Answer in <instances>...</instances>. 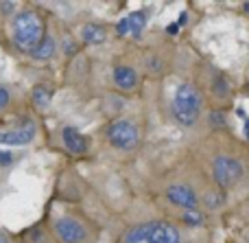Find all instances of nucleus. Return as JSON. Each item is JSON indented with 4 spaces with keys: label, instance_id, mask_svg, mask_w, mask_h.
Returning a JSON list of instances; mask_svg holds the SVG:
<instances>
[{
    "label": "nucleus",
    "instance_id": "nucleus-3",
    "mask_svg": "<svg viewBox=\"0 0 249 243\" xmlns=\"http://www.w3.org/2000/svg\"><path fill=\"white\" fill-rule=\"evenodd\" d=\"M124 243H181V237L177 228L166 222H146L131 228Z\"/></svg>",
    "mask_w": 249,
    "mask_h": 243
},
{
    "label": "nucleus",
    "instance_id": "nucleus-27",
    "mask_svg": "<svg viewBox=\"0 0 249 243\" xmlns=\"http://www.w3.org/2000/svg\"><path fill=\"white\" fill-rule=\"evenodd\" d=\"M245 131H247V138H249V123H245Z\"/></svg>",
    "mask_w": 249,
    "mask_h": 243
},
{
    "label": "nucleus",
    "instance_id": "nucleus-11",
    "mask_svg": "<svg viewBox=\"0 0 249 243\" xmlns=\"http://www.w3.org/2000/svg\"><path fill=\"white\" fill-rule=\"evenodd\" d=\"M81 37L88 44H101L105 42V29L99 24H86L81 29Z\"/></svg>",
    "mask_w": 249,
    "mask_h": 243
},
{
    "label": "nucleus",
    "instance_id": "nucleus-13",
    "mask_svg": "<svg viewBox=\"0 0 249 243\" xmlns=\"http://www.w3.org/2000/svg\"><path fill=\"white\" fill-rule=\"evenodd\" d=\"M127 18H129V33H131L133 37H140L142 29H144V24H146V13L144 11H136V13H131V16H127Z\"/></svg>",
    "mask_w": 249,
    "mask_h": 243
},
{
    "label": "nucleus",
    "instance_id": "nucleus-4",
    "mask_svg": "<svg viewBox=\"0 0 249 243\" xmlns=\"http://www.w3.org/2000/svg\"><path fill=\"white\" fill-rule=\"evenodd\" d=\"M212 171H214L216 184H219V187H223V188L234 187V184L243 178V173H245L241 160L230 158V156H216L214 158V165H212Z\"/></svg>",
    "mask_w": 249,
    "mask_h": 243
},
{
    "label": "nucleus",
    "instance_id": "nucleus-18",
    "mask_svg": "<svg viewBox=\"0 0 249 243\" xmlns=\"http://www.w3.org/2000/svg\"><path fill=\"white\" fill-rule=\"evenodd\" d=\"M9 101H11V94H9L7 88L0 86V110H4L9 105Z\"/></svg>",
    "mask_w": 249,
    "mask_h": 243
},
{
    "label": "nucleus",
    "instance_id": "nucleus-14",
    "mask_svg": "<svg viewBox=\"0 0 249 243\" xmlns=\"http://www.w3.org/2000/svg\"><path fill=\"white\" fill-rule=\"evenodd\" d=\"M31 99H33V103L37 105V108L44 110V108H48V103H51V92L42 86H35L33 92H31Z\"/></svg>",
    "mask_w": 249,
    "mask_h": 243
},
{
    "label": "nucleus",
    "instance_id": "nucleus-20",
    "mask_svg": "<svg viewBox=\"0 0 249 243\" xmlns=\"http://www.w3.org/2000/svg\"><path fill=\"white\" fill-rule=\"evenodd\" d=\"M116 33L118 35H127L129 33V18H123L121 22L116 24Z\"/></svg>",
    "mask_w": 249,
    "mask_h": 243
},
{
    "label": "nucleus",
    "instance_id": "nucleus-24",
    "mask_svg": "<svg viewBox=\"0 0 249 243\" xmlns=\"http://www.w3.org/2000/svg\"><path fill=\"white\" fill-rule=\"evenodd\" d=\"M166 31H168L171 35H175L177 31H179V24H168V26H166Z\"/></svg>",
    "mask_w": 249,
    "mask_h": 243
},
{
    "label": "nucleus",
    "instance_id": "nucleus-28",
    "mask_svg": "<svg viewBox=\"0 0 249 243\" xmlns=\"http://www.w3.org/2000/svg\"><path fill=\"white\" fill-rule=\"evenodd\" d=\"M0 243H7V239H4V237H2V235H0Z\"/></svg>",
    "mask_w": 249,
    "mask_h": 243
},
{
    "label": "nucleus",
    "instance_id": "nucleus-8",
    "mask_svg": "<svg viewBox=\"0 0 249 243\" xmlns=\"http://www.w3.org/2000/svg\"><path fill=\"white\" fill-rule=\"evenodd\" d=\"M35 136V125L31 121H26L22 127L18 130H11V131H0V145H26L31 143Z\"/></svg>",
    "mask_w": 249,
    "mask_h": 243
},
{
    "label": "nucleus",
    "instance_id": "nucleus-10",
    "mask_svg": "<svg viewBox=\"0 0 249 243\" xmlns=\"http://www.w3.org/2000/svg\"><path fill=\"white\" fill-rule=\"evenodd\" d=\"M114 81H116V86L123 88V90H131L138 83V75H136V70L129 68V66H118V68H114Z\"/></svg>",
    "mask_w": 249,
    "mask_h": 243
},
{
    "label": "nucleus",
    "instance_id": "nucleus-5",
    "mask_svg": "<svg viewBox=\"0 0 249 243\" xmlns=\"http://www.w3.org/2000/svg\"><path fill=\"white\" fill-rule=\"evenodd\" d=\"M107 138H109V143H112V147L129 151V149H133L140 143V131L129 121H114L112 125L107 127Z\"/></svg>",
    "mask_w": 249,
    "mask_h": 243
},
{
    "label": "nucleus",
    "instance_id": "nucleus-1",
    "mask_svg": "<svg viewBox=\"0 0 249 243\" xmlns=\"http://www.w3.org/2000/svg\"><path fill=\"white\" fill-rule=\"evenodd\" d=\"M13 39L22 51L33 53L44 39V24L35 11H20L13 18Z\"/></svg>",
    "mask_w": 249,
    "mask_h": 243
},
{
    "label": "nucleus",
    "instance_id": "nucleus-2",
    "mask_svg": "<svg viewBox=\"0 0 249 243\" xmlns=\"http://www.w3.org/2000/svg\"><path fill=\"white\" fill-rule=\"evenodd\" d=\"M201 114V94L193 83H181L173 96V116L181 125H195Z\"/></svg>",
    "mask_w": 249,
    "mask_h": 243
},
{
    "label": "nucleus",
    "instance_id": "nucleus-26",
    "mask_svg": "<svg viewBox=\"0 0 249 243\" xmlns=\"http://www.w3.org/2000/svg\"><path fill=\"white\" fill-rule=\"evenodd\" d=\"M243 9H245V11L249 13V2H245V4H243Z\"/></svg>",
    "mask_w": 249,
    "mask_h": 243
},
{
    "label": "nucleus",
    "instance_id": "nucleus-16",
    "mask_svg": "<svg viewBox=\"0 0 249 243\" xmlns=\"http://www.w3.org/2000/svg\"><path fill=\"white\" fill-rule=\"evenodd\" d=\"M221 202H223L221 193H208V195H206V204H208V208H219Z\"/></svg>",
    "mask_w": 249,
    "mask_h": 243
},
{
    "label": "nucleus",
    "instance_id": "nucleus-23",
    "mask_svg": "<svg viewBox=\"0 0 249 243\" xmlns=\"http://www.w3.org/2000/svg\"><path fill=\"white\" fill-rule=\"evenodd\" d=\"M16 9V2H0V11L2 13H11Z\"/></svg>",
    "mask_w": 249,
    "mask_h": 243
},
{
    "label": "nucleus",
    "instance_id": "nucleus-7",
    "mask_svg": "<svg viewBox=\"0 0 249 243\" xmlns=\"http://www.w3.org/2000/svg\"><path fill=\"white\" fill-rule=\"evenodd\" d=\"M55 232L64 243H81L88 237L86 228L70 217H64L55 224Z\"/></svg>",
    "mask_w": 249,
    "mask_h": 243
},
{
    "label": "nucleus",
    "instance_id": "nucleus-17",
    "mask_svg": "<svg viewBox=\"0 0 249 243\" xmlns=\"http://www.w3.org/2000/svg\"><path fill=\"white\" fill-rule=\"evenodd\" d=\"M61 48H64V53H66V55H74V53H77L79 51V46H77V42H74V39H64V44H61Z\"/></svg>",
    "mask_w": 249,
    "mask_h": 243
},
{
    "label": "nucleus",
    "instance_id": "nucleus-19",
    "mask_svg": "<svg viewBox=\"0 0 249 243\" xmlns=\"http://www.w3.org/2000/svg\"><path fill=\"white\" fill-rule=\"evenodd\" d=\"M228 83H225V79H216L214 81V92L216 94H228Z\"/></svg>",
    "mask_w": 249,
    "mask_h": 243
},
{
    "label": "nucleus",
    "instance_id": "nucleus-25",
    "mask_svg": "<svg viewBox=\"0 0 249 243\" xmlns=\"http://www.w3.org/2000/svg\"><path fill=\"white\" fill-rule=\"evenodd\" d=\"M186 20H188V13H181V18H179V24H184Z\"/></svg>",
    "mask_w": 249,
    "mask_h": 243
},
{
    "label": "nucleus",
    "instance_id": "nucleus-22",
    "mask_svg": "<svg viewBox=\"0 0 249 243\" xmlns=\"http://www.w3.org/2000/svg\"><path fill=\"white\" fill-rule=\"evenodd\" d=\"M13 162V156L7 151H0V165H11Z\"/></svg>",
    "mask_w": 249,
    "mask_h": 243
},
{
    "label": "nucleus",
    "instance_id": "nucleus-6",
    "mask_svg": "<svg viewBox=\"0 0 249 243\" xmlns=\"http://www.w3.org/2000/svg\"><path fill=\"white\" fill-rule=\"evenodd\" d=\"M166 197L175 206H181V208H186V210H195L199 204L197 193H195L193 187H188V184H171V187L166 188Z\"/></svg>",
    "mask_w": 249,
    "mask_h": 243
},
{
    "label": "nucleus",
    "instance_id": "nucleus-21",
    "mask_svg": "<svg viewBox=\"0 0 249 243\" xmlns=\"http://www.w3.org/2000/svg\"><path fill=\"white\" fill-rule=\"evenodd\" d=\"M210 121H212V125H225V118H223V114L221 112H212V116H210Z\"/></svg>",
    "mask_w": 249,
    "mask_h": 243
},
{
    "label": "nucleus",
    "instance_id": "nucleus-12",
    "mask_svg": "<svg viewBox=\"0 0 249 243\" xmlns=\"http://www.w3.org/2000/svg\"><path fill=\"white\" fill-rule=\"evenodd\" d=\"M55 48H57L55 39H53L51 35H44V39L37 44V48H35V51L31 53V55L37 57V59H48V57L55 55Z\"/></svg>",
    "mask_w": 249,
    "mask_h": 243
},
{
    "label": "nucleus",
    "instance_id": "nucleus-15",
    "mask_svg": "<svg viewBox=\"0 0 249 243\" xmlns=\"http://www.w3.org/2000/svg\"><path fill=\"white\" fill-rule=\"evenodd\" d=\"M181 219H184L186 226H201V224H203V215L199 213L197 208H195V210H186Z\"/></svg>",
    "mask_w": 249,
    "mask_h": 243
},
{
    "label": "nucleus",
    "instance_id": "nucleus-9",
    "mask_svg": "<svg viewBox=\"0 0 249 243\" xmlns=\"http://www.w3.org/2000/svg\"><path fill=\"white\" fill-rule=\"evenodd\" d=\"M61 140H64L66 149L72 153H86V149H88V143H86V138H83V134L79 130H74V127H66V130L61 131Z\"/></svg>",
    "mask_w": 249,
    "mask_h": 243
}]
</instances>
